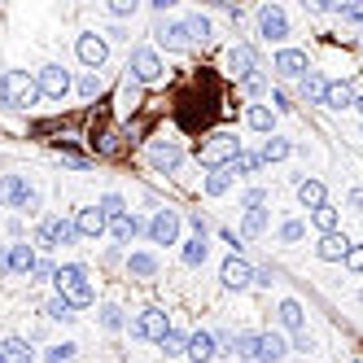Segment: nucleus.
<instances>
[{
	"label": "nucleus",
	"instance_id": "2",
	"mask_svg": "<svg viewBox=\"0 0 363 363\" xmlns=\"http://www.w3.org/2000/svg\"><path fill=\"white\" fill-rule=\"evenodd\" d=\"M0 96H5V105H36L40 101V88H36V79H31L27 71H5L0 75Z\"/></svg>",
	"mask_w": 363,
	"mask_h": 363
},
{
	"label": "nucleus",
	"instance_id": "30",
	"mask_svg": "<svg viewBox=\"0 0 363 363\" xmlns=\"http://www.w3.org/2000/svg\"><path fill=\"white\" fill-rule=\"evenodd\" d=\"M96 210L105 214V223H114L119 214H127V206H123V197H119V193H105L101 202H96Z\"/></svg>",
	"mask_w": 363,
	"mask_h": 363
},
{
	"label": "nucleus",
	"instance_id": "22",
	"mask_svg": "<svg viewBox=\"0 0 363 363\" xmlns=\"http://www.w3.org/2000/svg\"><path fill=\"white\" fill-rule=\"evenodd\" d=\"M9 272H18V276L36 272V250L31 245H9Z\"/></svg>",
	"mask_w": 363,
	"mask_h": 363
},
{
	"label": "nucleus",
	"instance_id": "57",
	"mask_svg": "<svg viewBox=\"0 0 363 363\" xmlns=\"http://www.w3.org/2000/svg\"><path fill=\"white\" fill-rule=\"evenodd\" d=\"M359 110H363V96H359Z\"/></svg>",
	"mask_w": 363,
	"mask_h": 363
},
{
	"label": "nucleus",
	"instance_id": "21",
	"mask_svg": "<svg viewBox=\"0 0 363 363\" xmlns=\"http://www.w3.org/2000/svg\"><path fill=\"white\" fill-rule=\"evenodd\" d=\"M110 232H114V241H119V245H131V241H136V232H140V219L127 210V214H119V219L110 223Z\"/></svg>",
	"mask_w": 363,
	"mask_h": 363
},
{
	"label": "nucleus",
	"instance_id": "59",
	"mask_svg": "<svg viewBox=\"0 0 363 363\" xmlns=\"http://www.w3.org/2000/svg\"><path fill=\"white\" fill-rule=\"evenodd\" d=\"M0 363H5V359H0Z\"/></svg>",
	"mask_w": 363,
	"mask_h": 363
},
{
	"label": "nucleus",
	"instance_id": "45",
	"mask_svg": "<svg viewBox=\"0 0 363 363\" xmlns=\"http://www.w3.org/2000/svg\"><path fill=\"white\" fill-rule=\"evenodd\" d=\"M302 232H306V228H302V219H289L285 228H280V237H285V241H302Z\"/></svg>",
	"mask_w": 363,
	"mask_h": 363
},
{
	"label": "nucleus",
	"instance_id": "37",
	"mask_svg": "<svg viewBox=\"0 0 363 363\" xmlns=\"http://www.w3.org/2000/svg\"><path fill=\"white\" fill-rule=\"evenodd\" d=\"M232 350H237L241 359H254V350H258V333H237Z\"/></svg>",
	"mask_w": 363,
	"mask_h": 363
},
{
	"label": "nucleus",
	"instance_id": "58",
	"mask_svg": "<svg viewBox=\"0 0 363 363\" xmlns=\"http://www.w3.org/2000/svg\"><path fill=\"white\" fill-rule=\"evenodd\" d=\"M359 298H363V293H359Z\"/></svg>",
	"mask_w": 363,
	"mask_h": 363
},
{
	"label": "nucleus",
	"instance_id": "3",
	"mask_svg": "<svg viewBox=\"0 0 363 363\" xmlns=\"http://www.w3.org/2000/svg\"><path fill=\"white\" fill-rule=\"evenodd\" d=\"M237 154H241V140L232 136V131H214V136L202 145V167L223 171V167H232V162H237Z\"/></svg>",
	"mask_w": 363,
	"mask_h": 363
},
{
	"label": "nucleus",
	"instance_id": "24",
	"mask_svg": "<svg viewBox=\"0 0 363 363\" xmlns=\"http://www.w3.org/2000/svg\"><path fill=\"white\" fill-rule=\"evenodd\" d=\"M298 202L306 210H320L324 206V184H320V179H302V184H298Z\"/></svg>",
	"mask_w": 363,
	"mask_h": 363
},
{
	"label": "nucleus",
	"instance_id": "14",
	"mask_svg": "<svg viewBox=\"0 0 363 363\" xmlns=\"http://www.w3.org/2000/svg\"><path fill=\"white\" fill-rule=\"evenodd\" d=\"M316 254L324 262H346V254H350V237H346V232H328V237H320Z\"/></svg>",
	"mask_w": 363,
	"mask_h": 363
},
{
	"label": "nucleus",
	"instance_id": "12",
	"mask_svg": "<svg viewBox=\"0 0 363 363\" xmlns=\"http://www.w3.org/2000/svg\"><path fill=\"white\" fill-rule=\"evenodd\" d=\"M0 197H5L9 206H18V210H36V193L22 184V175H5V184H0Z\"/></svg>",
	"mask_w": 363,
	"mask_h": 363
},
{
	"label": "nucleus",
	"instance_id": "51",
	"mask_svg": "<svg viewBox=\"0 0 363 363\" xmlns=\"http://www.w3.org/2000/svg\"><path fill=\"white\" fill-rule=\"evenodd\" d=\"M136 101H140V88H136V84H127V88H123V105L136 110Z\"/></svg>",
	"mask_w": 363,
	"mask_h": 363
},
{
	"label": "nucleus",
	"instance_id": "34",
	"mask_svg": "<svg viewBox=\"0 0 363 363\" xmlns=\"http://www.w3.org/2000/svg\"><path fill=\"white\" fill-rule=\"evenodd\" d=\"M184 27H188V40H197V44H206V40H210V18H202V13H193Z\"/></svg>",
	"mask_w": 363,
	"mask_h": 363
},
{
	"label": "nucleus",
	"instance_id": "4",
	"mask_svg": "<svg viewBox=\"0 0 363 363\" xmlns=\"http://www.w3.org/2000/svg\"><path fill=\"white\" fill-rule=\"evenodd\" d=\"M127 71L136 75V84H158V79L167 75V71H162V61H158V53H154V48H136V53H131V66H127Z\"/></svg>",
	"mask_w": 363,
	"mask_h": 363
},
{
	"label": "nucleus",
	"instance_id": "38",
	"mask_svg": "<svg viewBox=\"0 0 363 363\" xmlns=\"http://www.w3.org/2000/svg\"><path fill=\"white\" fill-rule=\"evenodd\" d=\"M44 311H48V320H75V316H71V311H75V306H71V302H66V298H61V293H57V298H48V306H44Z\"/></svg>",
	"mask_w": 363,
	"mask_h": 363
},
{
	"label": "nucleus",
	"instance_id": "17",
	"mask_svg": "<svg viewBox=\"0 0 363 363\" xmlns=\"http://www.w3.org/2000/svg\"><path fill=\"white\" fill-rule=\"evenodd\" d=\"M149 162H154V167H158V171H175V167H179V162H184V149H179V145H175V140H167V145H162V140H158V145H154V149H149Z\"/></svg>",
	"mask_w": 363,
	"mask_h": 363
},
{
	"label": "nucleus",
	"instance_id": "35",
	"mask_svg": "<svg viewBox=\"0 0 363 363\" xmlns=\"http://www.w3.org/2000/svg\"><path fill=\"white\" fill-rule=\"evenodd\" d=\"M262 162H280V158H289V140H280V136H272L267 145H262V154H258Z\"/></svg>",
	"mask_w": 363,
	"mask_h": 363
},
{
	"label": "nucleus",
	"instance_id": "46",
	"mask_svg": "<svg viewBox=\"0 0 363 363\" xmlns=\"http://www.w3.org/2000/svg\"><path fill=\"white\" fill-rule=\"evenodd\" d=\"M346 267H350V272H363V245H350V254H346Z\"/></svg>",
	"mask_w": 363,
	"mask_h": 363
},
{
	"label": "nucleus",
	"instance_id": "49",
	"mask_svg": "<svg viewBox=\"0 0 363 363\" xmlns=\"http://www.w3.org/2000/svg\"><path fill=\"white\" fill-rule=\"evenodd\" d=\"M53 262H48V258H36V272H31V276H40V280H53Z\"/></svg>",
	"mask_w": 363,
	"mask_h": 363
},
{
	"label": "nucleus",
	"instance_id": "39",
	"mask_svg": "<svg viewBox=\"0 0 363 363\" xmlns=\"http://www.w3.org/2000/svg\"><path fill=\"white\" fill-rule=\"evenodd\" d=\"M158 346H162V350H167V355H184V350H188V337H184V333H175V328H171V333L162 337Z\"/></svg>",
	"mask_w": 363,
	"mask_h": 363
},
{
	"label": "nucleus",
	"instance_id": "9",
	"mask_svg": "<svg viewBox=\"0 0 363 363\" xmlns=\"http://www.w3.org/2000/svg\"><path fill=\"white\" fill-rule=\"evenodd\" d=\"M36 88H40V96H53V101H61V96L71 92V75H66L61 66H44L40 79H36Z\"/></svg>",
	"mask_w": 363,
	"mask_h": 363
},
{
	"label": "nucleus",
	"instance_id": "50",
	"mask_svg": "<svg viewBox=\"0 0 363 363\" xmlns=\"http://www.w3.org/2000/svg\"><path fill=\"white\" fill-rule=\"evenodd\" d=\"M241 88H245V92H250V96H258V92H262V75L254 71L250 79H241Z\"/></svg>",
	"mask_w": 363,
	"mask_h": 363
},
{
	"label": "nucleus",
	"instance_id": "27",
	"mask_svg": "<svg viewBox=\"0 0 363 363\" xmlns=\"http://www.w3.org/2000/svg\"><path fill=\"white\" fill-rule=\"evenodd\" d=\"M324 92H328V79L316 75V71H306L302 75V96H306V101H324Z\"/></svg>",
	"mask_w": 363,
	"mask_h": 363
},
{
	"label": "nucleus",
	"instance_id": "40",
	"mask_svg": "<svg viewBox=\"0 0 363 363\" xmlns=\"http://www.w3.org/2000/svg\"><path fill=\"white\" fill-rule=\"evenodd\" d=\"M75 355H79V346L75 341H61V346L48 350V363H75Z\"/></svg>",
	"mask_w": 363,
	"mask_h": 363
},
{
	"label": "nucleus",
	"instance_id": "28",
	"mask_svg": "<svg viewBox=\"0 0 363 363\" xmlns=\"http://www.w3.org/2000/svg\"><path fill=\"white\" fill-rule=\"evenodd\" d=\"M245 123H250L254 131H272V123H276V114H272L267 105H250V110H245Z\"/></svg>",
	"mask_w": 363,
	"mask_h": 363
},
{
	"label": "nucleus",
	"instance_id": "1",
	"mask_svg": "<svg viewBox=\"0 0 363 363\" xmlns=\"http://www.w3.org/2000/svg\"><path fill=\"white\" fill-rule=\"evenodd\" d=\"M53 285H57V293L71 306H88L92 298H96V289L88 285V272L79 267V262H66V267H57L53 272Z\"/></svg>",
	"mask_w": 363,
	"mask_h": 363
},
{
	"label": "nucleus",
	"instance_id": "23",
	"mask_svg": "<svg viewBox=\"0 0 363 363\" xmlns=\"http://www.w3.org/2000/svg\"><path fill=\"white\" fill-rule=\"evenodd\" d=\"M0 359H5V363H31V359H36V350H31L22 337H9L5 346H0Z\"/></svg>",
	"mask_w": 363,
	"mask_h": 363
},
{
	"label": "nucleus",
	"instance_id": "32",
	"mask_svg": "<svg viewBox=\"0 0 363 363\" xmlns=\"http://www.w3.org/2000/svg\"><path fill=\"white\" fill-rule=\"evenodd\" d=\"M311 219H316V228H320L324 237H328V232H337V210L328 206V202H324L320 210H311Z\"/></svg>",
	"mask_w": 363,
	"mask_h": 363
},
{
	"label": "nucleus",
	"instance_id": "20",
	"mask_svg": "<svg viewBox=\"0 0 363 363\" xmlns=\"http://www.w3.org/2000/svg\"><path fill=\"white\" fill-rule=\"evenodd\" d=\"M193 363H210L214 359V337L210 333H188V350H184Z\"/></svg>",
	"mask_w": 363,
	"mask_h": 363
},
{
	"label": "nucleus",
	"instance_id": "41",
	"mask_svg": "<svg viewBox=\"0 0 363 363\" xmlns=\"http://www.w3.org/2000/svg\"><path fill=\"white\" fill-rule=\"evenodd\" d=\"M184 262H188V267H197V262H206V241H202V237H193V241L184 245Z\"/></svg>",
	"mask_w": 363,
	"mask_h": 363
},
{
	"label": "nucleus",
	"instance_id": "48",
	"mask_svg": "<svg viewBox=\"0 0 363 363\" xmlns=\"http://www.w3.org/2000/svg\"><path fill=\"white\" fill-rule=\"evenodd\" d=\"M337 13L346 22H363V5H337Z\"/></svg>",
	"mask_w": 363,
	"mask_h": 363
},
{
	"label": "nucleus",
	"instance_id": "6",
	"mask_svg": "<svg viewBox=\"0 0 363 363\" xmlns=\"http://www.w3.org/2000/svg\"><path fill=\"white\" fill-rule=\"evenodd\" d=\"M258 36L262 40H285L289 36V18H285L280 5H262L258 9Z\"/></svg>",
	"mask_w": 363,
	"mask_h": 363
},
{
	"label": "nucleus",
	"instance_id": "13",
	"mask_svg": "<svg viewBox=\"0 0 363 363\" xmlns=\"http://www.w3.org/2000/svg\"><path fill=\"white\" fill-rule=\"evenodd\" d=\"M272 66H276L280 79H302L306 75V53H298V48H280Z\"/></svg>",
	"mask_w": 363,
	"mask_h": 363
},
{
	"label": "nucleus",
	"instance_id": "52",
	"mask_svg": "<svg viewBox=\"0 0 363 363\" xmlns=\"http://www.w3.org/2000/svg\"><path fill=\"white\" fill-rule=\"evenodd\" d=\"M188 223H193V232L206 241V232H210V228H206V219H202V214H188Z\"/></svg>",
	"mask_w": 363,
	"mask_h": 363
},
{
	"label": "nucleus",
	"instance_id": "29",
	"mask_svg": "<svg viewBox=\"0 0 363 363\" xmlns=\"http://www.w3.org/2000/svg\"><path fill=\"white\" fill-rule=\"evenodd\" d=\"M228 188H232V171H228V167H223V171H210V175H206V193H210V197H223Z\"/></svg>",
	"mask_w": 363,
	"mask_h": 363
},
{
	"label": "nucleus",
	"instance_id": "55",
	"mask_svg": "<svg viewBox=\"0 0 363 363\" xmlns=\"http://www.w3.org/2000/svg\"><path fill=\"white\" fill-rule=\"evenodd\" d=\"M0 276H9V250H0Z\"/></svg>",
	"mask_w": 363,
	"mask_h": 363
},
{
	"label": "nucleus",
	"instance_id": "16",
	"mask_svg": "<svg viewBox=\"0 0 363 363\" xmlns=\"http://www.w3.org/2000/svg\"><path fill=\"white\" fill-rule=\"evenodd\" d=\"M228 71H232L237 79H250L258 71V57H254V48L250 44H237L232 53H228Z\"/></svg>",
	"mask_w": 363,
	"mask_h": 363
},
{
	"label": "nucleus",
	"instance_id": "5",
	"mask_svg": "<svg viewBox=\"0 0 363 363\" xmlns=\"http://www.w3.org/2000/svg\"><path fill=\"white\" fill-rule=\"evenodd\" d=\"M131 333H136V337H145V341H162V337L171 333V320H167V311L149 306V311H145V316H140L136 324H131Z\"/></svg>",
	"mask_w": 363,
	"mask_h": 363
},
{
	"label": "nucleus",
	"instance_id": "54",
	"mask_svg": "<svg viewBox=\"0 0 363 363\" xmlns=\"http://www.w3.org/2000/svg\"><path fill=\"white\" fill-rule=\"evenodd\" d=\"M350 206H355V210H363V188H355V193H350Z\"/></svg>",
	"mask_w": 363,
	"mask_h": 363
},
{
	"label": "nucleus",
	"instance_id": "36",
	"mask_svg": "<svg viewBox=\"0 0 363 363\" xmlns=\"http://www.w3.org/2000/svg\"><path fill=\"white\" fill-rule=\"evenodd\" d=\"M258 167H262V158H258V154H245V149H241V154H237V162H232L228 171H232V175H250V171H258Z\"/></svg>",
	"mask_w": 363,
	"mask_h": 363
},
{
	"label": "nucleus",
	"instance_id": "18",
	"mask_svg": "<svg viewBox=\"0 0 363 363\" xmlns=\"http://www.w3.org/2000/svg\"><path fill=\"white\" fill-rule=\"evenodd\" d=\"M105 228H110V223H105V214L96 210V206H88V210L75 214V232H79V237H101Z\"/></svg>",
	"mask_w": 363,
	"mask_h": 363
},
{
	"label": "nucleus",
	"instance_id": "43",
	"mask_svg": "<svg viewBox=\"0 0 363 363\" xmlns=\"http://www.w3.org/2000/svg\"><path fill=\"white\" fill-rule=\"evenodd\" d=\"M75 88H79V96H84V101H92V96L101 92V79H96V75H84V79H79Z\"/></svg>",
	"mask_w": 363,
	"mask_h": 363
},
{
	"label": "nucleus",
	"instance_id": "19",
	"mask_svg": "<svg viewBox=\"0 0 363 363\" xmlns=\"http://www.w3.org/2000/svg\"><path fill=\"white\" fill-rule=\"evenodd\" d=\"M285 350H289V346H285V337H280V333H258L254 359L258 363H276V359H285Z\"/></svg>",
	"mask_w": 363,
	"mask_h": 363
},
{
	"label": "nucleus",
	"instance_id": "7",
	"mask_svg": "<svg viewBox=\"0 0 363 363\" xmlns=\"http://www.w3.org/2000/svg\"><path fill=\"white\" fill-rule=\"evenodd\" d=\"M71 241H79L75 219H44V228H40V245H44V250H53V245H71Z\"/></svg>",
	"mask_w": 363,
	"mask_h": 363
},
{
	"label": "nucleus",
	"instance_id": "47",
	"mask_svg": "<svg viewBox=\"0 0 363 363\" xmlns=\"http://www.w3.org/2000/svg\"><path fill=\"white\" fill-rule=\"evenodd\" d=\"M110 13H114V18H127V13H136V0H114Z\"/></svg>",
	"mask_w": 363,
	"mask_h": 363
},
{
	"label": "nucleus",
	"instance_id": "25",
	"mask_svg": "<svg viewBox=\"0 0 363 363\" xmlns=\"http://www.w3.org/2000/svg\"><path fill=\"white\" fill-rule=\"evenodd\" d=\"M262 228H267V210H245V219H241V237L245 241H254V237H262Z\"/></svg>",
	"mask_w": 363,
	"mask_h": 363
},
{
	"label": "nucleus",
	"instance_id": "44",
	"mask_svg": "<svg viewBox=\"0 0 363 363\" xmlns=\"http://www.w3.org/2000/svg\"><path fill=\"white\" fill-rule=\"evenodd\" d=\"M262 202H267V193H262V188H250V193L241 197V210H258Z\"/></svg>",
	"mask_w": 363,
	"mask_h": 363
},
{
	"label": "nucleus",
	"instance_id": "8",
	"mask_svg": "<svg viewBox=\"0 0 363 363\" xmlns=\"http://www.w3.org/2000/svg\"><path fill=\"white\" fill-rule=\"evenodd\" d=\"M219 280H223V289H237V293H241V289L254 285V267H250L241 254H232V258L223 262V276H219Z\"/></svg>",
	"mask_w": 363,
	"mask_h": 363
},
{
	"label": "nucleus",
	"instance_id": "56",
	"mask_svg": "<svg viewBox=\"0 0 363 363\" xmlns=\"http://www.w3.org/2000/svg\"><path fill=\"white\" fill-rule=\"evenodd\" d=\"M346 363H359V359H346Z\"/></svg>",
	"mask_w": 363,
	"mask_h": 363
},
{
	"label": "nucleus",
	"instance_id": "10",
	"mask_svg": "<svg viewBox=\"0 0 363 363\" xmlns=\"http://www.w3.org/2000/svg\"><path fill=\"white\" fill-rule=\"evenodd\" d=\"M75 53H79V61H84V66H92V71H96V66H105V57H110V44H105L101 36H92V31H88V36H79Z\"/></svg>",
	"mask_w": 363,
	"mask_h": 363
},
{
	"label": "nucleus",
	"instance_id": "33",
	"mask_svg": "<svg viewBox=\"0 0 363 363\" xmlns=\"http://www.w3.org/2000/svg\"><path fill=\"white\" fill-rule=\"evenodd\" d=\"M127 267H131V276H145V280H149V276L158 272V258H154V254H131Z\"/></svg>",
	"mask_w": 363,
	"mask_h": 363
},
{
	"label": "nucleus",
	"instance_id": "53",
	"mask_svg": "<svg viewBox=\"0 0 363 363\" xmlns=\"http://www.w3.org/2000/svg\"><path fill=\"white\" fill-rule=\"evenodd\" d=\"M293 350H302V355H311V350H316V341H311L306 333H298V341H293Z\"/></svg>",
	"mask_w": 363,
	"mask_h": 363
},
{
	"label": "nucleus",
	"instance_id": "42",
	"mask_svg": "<svg viewBox=\"0 0 363 363\" xmlns=\"http://www.w3.org/2000/svg\"><path fill=\"white\" fill-rule=\"evenodd\" d=\"M101 328L119 333V328H123V311H119V306H101Z\"/></svg>",
	"mask_w": 363,
	"mask_h": 363
},
{
	"label": "nucleus",
	"instance_id": "31",
	"mask_svg": "<svg viewBox=\"0 0 363 363\" xmlns=\"http://www.w3.org/2000/svg\"><path fill=\"white\" fill-rule=\"evenodd\" d=\"M280 324H285V328H293V333H302V306L298 302H280Z\"/></svg>",
	"mask_w": 363,
	"mask_h": 363
},
{
	"label": "nucleus",
	"instance_id": "15",
	"mask_svg": "<svg viewBox=\"0 0 363 363\" xmlns=\"http://www.w3.org/2000/svg\"><path fill=\"white\" fill-rule=\"evenodd\" d=\"M154 36H158V44H162V48H171V53H184V48L193 44L184 22H162V27L154 31Z\"/></svg>",
	"mask_w": 363,
	"mask_h": 363
},
{
	"label": "nucleus",
	"instance_id": "11",
	"mask_svg": "<svg viewBox=\"0 0 363 363\" xmlns=\"http://www.w3.org/2000/svg\"><path fill=\"white\" fill-rule=\"evenodd\" d=\"M149 237H154V245H175V237H179V214L175 210H158L154 223H149Z\"/></svg>",
	"mask_w": 363,
	"mask_h": 363
},
{
	"label": "nucleus",
	"instance_id": "26",
	"mask_svg": "<svg viewBox=\"0 0 363 363\" xmlns=\"http://www.w3.org/2000/svg\"><path fill=\"white\" fill-rule=\"evenodd\" d=\"M324 105H333V110L355 105V88H350V84H328V92H324Z\"/></svg>",
	"mask_w": 363,
	"mask_h": 363
}]
</instances>
